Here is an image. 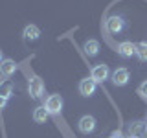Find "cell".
Masks as SVG:
<instances>
[{
    "label": "cell",
    "mask_w": 147,
    "mask_h": 138,
    "mask_svg": "<svg viewBox=\"0 0 147 138\" xmlns=\"http://www.w3.org/2000/svg\"><path fill=\"white\" fill-rule=\"evenodd\" d=\"M63 105H64V101H63V98L59 94L48 96L46 101H44V109L50 112V116H59L61 110H63Z\"/></svg>",
    "instance_id": "obj_1"
},
{
    "label": "cell",
    "mask_w": 147,
    "mask_h": 138,
    "mask_svg": "<svg viewBox=\"0 0 147 138\" xmlns=\"http://www.w3.org/2000/svg\"><path fill=\"white\" fill-rule=\"evenodd\" d=\"M28 89H30V96H31V98H35V99L42 98V94H44V79L40 76H31Z\"/></svg>",
    "instance_id": "obj_2"
},
{
    "label": "cell",
    "mask_w": 147,
    "mask_h": 138,
    "mask_svg": "<svg viewBox=\"0 0 147 138\" xmlns=\"http://www.w3.org/2000/svg\"><path fill=\"white\" fill-rule=\"evenodd\" d=\"M96 125H98V122H96V118L90 116V114L81 116L79 122H77V129H79V133H83V135H90V133H94Z\"/></svg>",
    "instance_id": "obj_3"
},
{
    "label": "cell",
    "mask_w": 147,
    "mask_h": 138,
    "mask_svg": "<svg viewBox=\"0 0 147 138\" xmlns=\"http://www.w3.org/2000/svg\"><path fill=\"white\" fill-rule=\"evenodd\" d=\"M109 76H110V72H109V66L107 64H96L94 68L90 70V77L94 79L96 83H105L109 79Z\"/></svg>",
    "instance_id": "obj_4"
},
{
    "label": "cell",
    "mask_w": 147,
    "mask_h": 138,
    "mask_svg": "<svg viewBox=\"0 0 147 138\" xmlns=\"http://www.w3.org/2000/svg\"><path fill=\"white\" fill-rule=\"evenodd\" d=\"M96 87H98V83L92 77H85V79L79 81V94L85 96V98H90V96L96 94Z\"/></svg>",
    "instance_id": "obj_5"
},
{
    "label": "cell",
    "mask_w": 147,
    "mask_h": 138,
    "mask_svg": "<svg viewBox=\"0 0 147 138\" xmlns=\"http://www.w3.org/2000/svg\"><path fill=\"white\" fill-rule=\"evenodd\" d=\"M110 79L116 87H125L129 79H131V76H129V70L127 68H116V70L112 72V76H110Z\"/></svg>",
    "instance_id": "obj_6"
},
{
    "label": "cell",
    "mask_w": 147,
    "mask_h": 138,
    "mask_svg": "<svg viewBox=\"0 0 147 138\" xmlns=\"http://www.w3.org/2000/svg\"><path fill=\"white\" fill-rule=\"evenodd\" d=\"M116 52H118L119 57L129 59V57H132V55H136V44L131 43V41H123V43L118 44V50H116Z\"/></svg>",
    "instance_id": "obj_7"
},
{
    "label": "cell",
    "mask_w": 147,
    "mask_h": 138,
    "mask_svg": "<svg viewBox=\"0 0 147 138\" xmlns=\"http://www.w3.org/2000/svg\"><path fill=\"white\" fill-rule=\"evenodd\" d=\"M123 28H125V20H123L121 17L114 15V17H109L107 18V30L110 33H119V31H123Z\"/></svg>",
    "instance_id": "obj_8"
},
{
    "label": "cell",
    "mask_w": 147,
    "mask_h": 138,
    "mask_svg": "<svg viewBox=\"0 0 147 138\" xmlns=\"http://www.w3.org/2000/svg\"><path fill=\"white\" fill-rule=\"evenodd\" d=\"M40 37V30L37 28L35 24H28L24 28V31H22V39L26 41V43H33Z\"/></svg>",
    "instance_id": "obj_9"
},
{
    "label": "cell",
    "mask_w": 147,
    "mask_h": 138,
    "mask_svg": "<svg viewBox=\"0 0 147 138\" xmlns=\"http://www.w3.org/2000/svg\"><path fill=\"white\" fill-rule=\"evenodd\" d=\"M15 72H17V63L13 61V59H4V61L0 63V74H2L4 77L13 76Z\"/></svg>",
    "instance_id": "obj_10"
},
{
    "label": "cell",
    "mask_w": 147,
    "mask_h": 138,
    "mask_svg": "<svg viewBox=\"0 0 147 138\" xmlns=\"http://www.w3.org/2000/svg\"><path fill=\"white\" fill-rule=\"evenodd\" d=\"M83 50H85V53L88 55V57H94V55H98V53H99V41L88 39L85 44H83Z\"/></svg>",
    "instance_id": "obj_11"
},
{
    "label": "cell",
    "mask_w": 147,
    "mask_h": 138,
    "mask_svg": "<svg viewBox=\"0 0 147 138\" xmlns=\"http://www.w3.org/2000/svg\"><path fill=\"white\" fill-rule=\"evenodd\" d=\"M48 116H50V112L44 109V105H42V107H37V109L33 110V120H35L37 123H46Z\"/></svg>",
    "instance_id": "obj_12"
},
{
    "label": "cell",
    "mask_w": 147,
    "mask_h": 138,
    "mask_svg": "<svg viewBox=\"0 0 147 138\" xmlns=\"http://www.w3.org/2000/svg\"><path fill=\"white\" fill-rule=\"evenodd\" d=\"M136 57L140 61H147V43H138L136 44Z\"/></svg>",
    "instance_id": "obj_13"
},
{
    "label": "cell",
    "mask_w": 147,
    "mask_h": 138,
    "mask_svg": "<svg viewBox=\"0 0 147 138\" xmlns=\"http://www.w3.org/2000/svg\"><path fill=\"white\" fill-rule=\"evenodd\" d=\"M138 94H140L144 99H147V79H145L144 83H142L140 87H138Z\"/></svg>",
    "instance_id": "obj_14"
},
{
    "label": "cell",
    "mask_w": 147,
    "mask_h": 138,
    "mask_svg": "<svg viewBox=\"0 0 147 138\" xmlns=\"http://www.w3.org/2000/svg\"><path fill=\"white\" fill-rule=\"evenodd\" d=\"M142 131V123H131V133H140Z\"/></svg>",
    "instance_id": "obj_15"
},
{
    "label": "cell",
    "mask_w": 147,
    "mask_h": 138,
    "mask_svg": "<svg viewBox=\"0 0 147 138\" xmlns=\"http://www.w3.org/2000/svg\"><path fill=\"white\" fill-rule=\"evenodd\" d=\"M7 99H9V98H6V96H2V94H0V110H2V109H6Z\"/></svg>",
    "instance_id": "obj_16"
},
{
    "label": "cell",
    "mask_w": 147,
    "mask_h": 138,
    "mask_svg": "<svg viewBox=\"0 0 147 138\" xmlns=\"http://www.w3.org/2000/svg\"><path fill=\"white\" fill-rule=\"evenodd\" d=\"M110 138H123V133L121 131H114L112 135H110Z\"/></svg>",
    "instance_id": "obj_17"
},
{
    "label": "cell",
    "mask_w": 147,
    "mask_h": 138,
    "mask_svg": "<svg viewBox=\"0 0 147 138\" xmlns=\"http://www.w3.org/2000/svg\"><path fill=\"white\" fill-rule=\"evenodd\" d=\"M4 61V55H2V50H0V63Z\"/></svg>",
    "instance_id": "obj_18"
}]
</instances>
